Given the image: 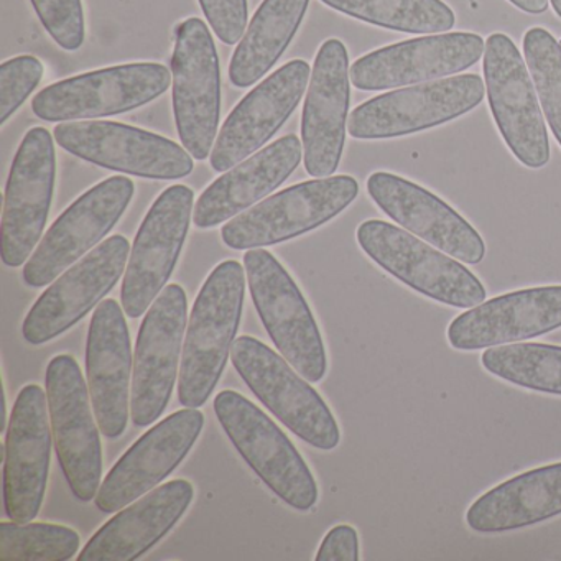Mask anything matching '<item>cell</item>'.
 <instances>
[{"label": "cell", "mask_w": 561, "mask_h": 561, "mask_svg": "<svg viewBox=\"0 0 561 561\" xmlns=\"http://www.w3.org/2000/svg\"><path fill=\"white\" fill-rule=\"evenodd\" d=\"M244 268L238 261L221 262L196 297L180 364L179 397L183 407L202 409L221 380L241 324Z\"/></svg>", "instance_id": "1"}, {"label": "cell", "mask_w": 561, "mask_h": 561, "mask_svg": "<svg viewBox=\"0 0 561 561\" xmlns=\"http://www.w3.org/2000/svg\"><path fill=\"white\" fill-rule=\"evenodd\" d=\"M231 360L251 392L294 435L321 451L340 445V426L330 407L282 354L255 337L239 336Z\"/></svg>", "instance_id": "2"}, {"label": "cell", "mask_w": 561, "mask_h": 561, "mask_svg": "<svg viewBox=\"0 0 561 561\" xmlns=\"http://www.w3.org/2000/svg\"><path fill=\"white\" fill-rule=\"evenodd\" d=\"M215 412L239 455L274 494L297 511L317 505L318 485L310 468L271 416L234 390L216 396Z\"/></svg>", "instance_id": "3"}, {"label": "cell", "mask_w": 561, "mask_h": 561, "mask_svg": "<svg viewBox=\"0 0 561 561\" xmlns=\"http://www.w3.org/2000/svg\"><path fill=\"white\" fill-rule=\"evenodd\" d=\"M356 238L367 257L430 300L462 310L485 301L484 285L468 267L403 228L369 219Z\"/></svg>", "instance_id": "4"}, {"label": "cell", "mask_w": 561, "mask_h": 561, "mask_svg": "<svg viewBox=\"0 0 561 561\" xmlns=\"http://www.w3.org/2000/svg\"><path fill=\"white\" fill-rule=\"evenodd\" d=\"M255 310L278 353L308 382H321L328 359L317 320L284 265L264 249L244 254Z\"/></svg>", "instance_id": "5"}, {"label": "cell", "mask_w": 561, "mask_h": 561, "mask_svg": "<svg viewBox=\"0 0 561 561\" xmlns=\"http://www.w3.org/2000/svg\"><path fill=\"white\" fill-rule=\"evenodd\" d=\"M357 195L359 183L350 175L298 183L232 218L221 229L222 241L234 251L290 241L336 218Z\"/></svg>", "instance_id": "6"}, {"label": "cell", "mask_w": 561, "mask_h": 561, "mask_svg": "<svg viewBox=\"0 0 561 561\" xmlns=\"http://www.w3.org/2000/svg\"><path fill=\"white\" fill-rule=\"evenodd\" d=\"M176 130L193 159H208L221 117V70L208 25L190 18L176 27L172 57Z\"/></svg>", "instance_id": "7"}, {"label": "cell", "mask_w": 561, "mask_h": 561, "mask_svg": "<svg viewBox=\"0 0 561 561\" xmlns=\"http://www.w3.org/2000/svg\"><path fill=\"white\" fill-rule=\"evenodd\" d=\"M479 75H459L380 94L357 106L347 133L357 140L393 139L442 126L471 113L484 100Z\"/></svg>", "instance_id": "8"}, {"label": "cell", "mask_w": 561, "mask_h": 561, "mask_svg": "<svg viewBox=\"0 0 561 561\" xmlns=\"http://www.w3.org/2000/svg\"><path fill=\"white\" fill-rule=\"evenodd\" d=\"M484 84L489 110L512 156L528 169L550 162V140L534 80L517 45L505 34L485 41Z\"/></svg>", "instance_id": "9"}, {"label": "cell", "mask_w": 561, "mask_h": 561, "mask_svg": "<svg viewBox=\"0 0 561 561\" xmlns=\"http://www.w3.org/2000/svg\"><path fill=\"white\" fill-rule=\"evenodd\" d=\"M170 83L172 75L163 65H119L45 88L32 101V110L47 123L117 116L152 103L169 90Z\"/></svg>", "instance_id": "10"}, {"label": "cell", "mask_w": 561, "mask_h": 561, "mask_svg": "<svg viewBox=\"0 0 561 561\" xmlns=\"http://www.w3.org/2000/svg\"><path fill=\"white\" fill-rule=\"evenodd\" d=\"M45 382L55 448L65 478L78 501H93L103 478V446L80 364L71 354H58L48 363Z\"/></svg>", "instance_id": "11"}, {"label": "cell", "mask_w": 561, "mask_h": 561, "mask_svg": "<svg viewBox=\"0 0 561 561\" xmlns=\"http://www.w3.org/2000/svg\"><path fill=\"white\" fill-rule=\"evenodd\" d=\"M188 320V300L180 285H167L147 310L134 354L130 416L134 425L149 426L172 399Z\"/></svg>", "instance_id": "12"}, {"label": "cell", "mask_w": 561, "mask_h": 561, "mask_svg": "<svg viewBox=\"0 0 561 561\" xmlns=\"http://www.w3.org/2000/svg\"><path fill=\"white\" fill-rule=\"evenodd\" d=\"M54 137L71 156L126 175L179 180L193 172L188 150L165 137L126 124L61 123L55 127Z\"/></svg>", "instance_id": "13"}, {"label": "cell", "mask_w": 561, "mask_h": 561, "mask_svg": "<svg viewBox=\"0 0 561 561\" xmlns=\"http://www.w3.org/2000/svg\"><path fill=\"white\" fill-rule=\"evenodd\" d=\"M134 192L133 180L111 176L81 195L48 229L28 259L24 267L25 284L32 288L54 284L113 231L133 202Z\"/></svg>", "instance_id": "14"}, {"label": "cell", "mask_w": 561, "mask_h": 561, "mask_svg": "<svg viewBox=\"0 0 561 561\" xmlns=\"http://www.w3.org/2000/svg\"><path fill=\"white\" fill-rule=\"evenodd\" d=\"M195 193L185 185L167 188L140 225L121 288L127 317L140 318L175 271L188 236Z\"/></svg>", "instance_id": "15"}, {"label": "cell", "mask_w": 561, "mask_h": 561, "mask_svg": "<svg viewBox=\"0 0 561 561\" xmlns=\"http://www.w3.org/2000/svg\"><path fill=\"white\" fill-rule=\"evenodd\" d=\"M130 244L113 236L60 275L28 311L22 324L32 346L50 343L83 320L116 287L126 271Z\"/></svg>", "instance_id": "16"}, {"label": "cell", "mask_w": 561, "mask_h": 561, "mask_svg": "<svg viewBox=\"0 0 561 561\" xmlns=\"http://www.w3.org/2000/svg\"><path fill=\"white\" fill-rule=\"evenodd\" d=\"M57 176L54 137L44 127L22 140L5 186L2 213V262L21 267L41 242L50 215Z\"/></svg>", "instance_id": "17"}, {"label": "cell", "mask_w": 561, "mask_h": 561, "mask_svg": "<svg viewBox=\"0 0 561 561\" xmlns=\"http://www.w3.org/2000/svg\"><path fill=\"white\" fill-rule=\"evenodd\" d=\"M485 42L471 32H446L379 48L354 61L351 83L360 91H386L455 77L474 67Z\"/></svg>", "instance_id": "18"}, {"label": "cell", "mask_w": 561, "mask_h": 561, "mask_svg": "<svg viewBox=\"0 0 561 561\" xmlns=\"http://www.w3.org/2000/svg\"><path fill=\"white\" fill-rule=\"evenodd\" d=\"M48 396L37 383L15 400L5 435L4 507L9 518L28 524L44 504L51 461Z\"/></svg>", "instance_id": "19"}, {"label": "cell", "mask_w": 561, "mask_h": 561, "mask_svg": "<svg viewBox=\"0 0 561 561\" xmlns=\"http://www.w3.org/2000/svg\"><path fill=\"white\" fill-rule=\"evenodd\" d=\"M205 426L198 409L185 407L140 436L101 484L96 507L114 514L156 489L192 451Z\"/></svg>", "instance_id": "20"}, {"label": "cell", "mask_w": 561, "mask_h": 561, "mask_svg": "<svg viewBox=\"0 0 561 561\" xmlns=\"http://www.w3.org/2000/svg\"><path fill=\"white\" fill-rule=\"evenodd\" d=\"M350 55L343 42L330 38L314 58L301 116L304 162L308 175H334L346 142L351 101Z\"/></svg>", "instance_id": "21"}, {"label": "cell", "mask_w": 561, "mask_h": 561, "mask_svg": "<svg viewBox=\"0 0 561 561\" xmlns=\"http://www.w3.org/2000/svg\"><path fill=\"white\" fill-rule=\"evenodd\" d=\"M310 65L288 61L265 78L234 107L213 147L211 167L226 173L261 150L287 123L304 98Z\"/></svg>", "instance_id": "22"}, {"label": "cell", "mask_w": 561, "mask_h": 561, "mask_svg": "<svg viewBox=\"0 0 561 561\" xmlns=\"http://www.w3.org/2000/svg\"><path fill=\"white\" fill-rule=\"evenodd\" d=\"M367 193L393 222L433 248L462 264L484 261L481 234L448 203L423 186L393 173L376 172L367 180Z\"/></svg>", "instance_id": "23"}, {"label": "cell", "mask_w": 561, "mask_h": 561, "mask_svg": "<svg viewBox=\"0 0 561 561\" xmlns=\"http://www.w3.org/2000/svg\"><path fill=\"white\" fill-rule=\"evenodd\" d=\"M561 328V285L525 288L482 301L456 317L446 336L456 351L520 343Z\"/></svg>", "instance_id": "24"}, {"label": "cell", "mask_w": 561, "mask_h": 561, "mask_svg": "<svg viewBox=\"0 0 561 561\" xmlns=\"http://www.w3.org/2000/svg\"><path fill=\"white\" fill-rule=\"evenodd\" d=\"M123 310L113 298L101 301L88 333V389L101 433L110 439L124 435L130 416L133 350Z\"/></svg>", "instance_id": "25"}, {"label": "cell", "mask_w": 561, "mask_h": 561, "mask_svg": "<svg viewBox=\"0 0 561 561\" xmlns=\"http://www.w3.org/2000/svg\"><path fill=\"white\" fill-rule=\"evenodd\" d=\"M195 497L185 479H173L114 515L81 550L80 561H133L172 531Z\"/></svg>", "instance_id": "26"}, {"label": "cell", "mask_w": 561, "mask_h": 561, "mask_svg": "<svg viewBox=\"0 0 561 561\" xmlns=\"http://www.w3.org/2000/svg\"><path fill=\"white\" fill-rule=\"evenodd\" d=\"M301 156L300 139L290 134L228 170L199 196L193 211L196 228H216L271 195L297 170Z\"/></svg>", "instance_id": "27"}, {"label": "cell", "mask_w": 561, "mask_h": 561, "mask_svg": "<svg viewBox=\"0 0 561 561\" xmlns=\"http://www.w3.org/2000/svg\"><path fill=\"white\" fill-rule=\"evenodd\" d=\"M561 515V462L522 472L472 502L466 524L478 534L534 527Z\"/></svg>", "instance_id": "28"}, {"label": "cell", "mask_w": 561, "mask_h": 561, "mask_svg": "<svg viewBox=\"0 0 561 561\" xmlns=\"http://www.w3.org/2000/svg\"><path fill=\"white\" fill-rule=\"evenodd\" d=\"M310 0H264L229 64L236 88L259 83L280 60L307 15Z\"/></svg>", "instance_id": "29"}, {"label": "cell", "mask_w": 561, "mask_h": 561, "mask_svg": "<svg viewBox=\"0 0 561 561\" xmlns=\"http://www.w3.org/2000/svg\"><path fill=\"white\" fill-rule=\"evenodd\" d=\"M347 18L413 35L446 34L456 15L443 0H320Z\"/></svg>", "instance_id": "30"}, {"label": "cell", "mask_w": 561, "mask_h": 561, "mask_svg": "<svg viewBox=\"0 0 561 561\" xmlns=\"http://www.w3.org/2000/svg\"><path fill=\"white\" fill-rule=\"evenodd\" d=\"M481 364L491 376L534 392L561 396V346L512 343L488 347Z\"/></svg>", "instance_id": "31"}, {"label": "cell", "mask_w": 561, "mask_h": 561, "mask_svg": "<svg viewBox=\"0 0 561 561\" xmlns=\"http://www.w3.org/2000/svg\"><path fill=\"white\" fill-rule=\"evenodd\" d=\"M80 550V535L57 524L0 522V561H67Z\"/></svg>", "instance_id": "32"}, {"label": "cell", "mask_w": 561, "mask_h": 561, "mask_svg": "<svg viewBox=\"0 0 561 561\" xmlns=\"http://www.w3.org/2000/svg\"><path fill=\"white\" fill-rule=\"evenodd\" d=\"M524 58L548 126L561 147V45L541 27L524 35Z\"/></svg>", "instance_id": "33"}, {"label": "cell", "mask_w": 561, "mask_h": 561, "mask_svg": "<svg viewBox=\"0 0 561 561\" xmlns=\"http://www.w3.org/2000/svg\"><path fill=\"white\" fill-rule=\"evenodd\" d=\"M44 65L32 55H21L0 65V124L4 126L44 78Z\"/></svg>", "instance_id": "34"}, {"label": "cell", "mask_w": 561, "mask_h": 561, "mask_svg": "<svg viewBox=\"0 0 561 561\" xmlns=\"http://www.w3.org/2000/svg\"><path fill=\"white\" fill-rule=\"evenodd\" d=\"M47 34L58 47L77 51L87 37L81 0H31Z\"/></svg>", "instance_id": "35"}, {"label": "cell", "mask_w": 561, "mask_h": 561, "mask_svg": "<svg viewBox=\"0 0 561 561\" xmlns=\"http://www.w3.org/2000/svg\"><path fill=\"white\" fill-rule=\"evenodd\" d=\"M206 21L216 37L226 45H236L244 37L249 21L248 0H198Z\"/></svg>", "instance_id": "36"}, {"label": "cell", "mask_w": 561, "mask_h": 561, "mask_svg": "<svg viewBox=\"0 0 561 561\" xmlns=\"http://www.w3.org/2000/svg\"><path fill=\"white\" fill-rule=\"evenodd\" d=\"M359 535L351 525H336L321 541L317 561H359Z\"/></svg>", "instance_id": "37"}, {"label": "cell", "mask_w": 561, "mask_h": 561, "mask_svg": "<svg viewBox=\"0 0 561 561\" xmlns=\"http://www.w3.org/2000/svg\"><path fill=\"white\" fill-rule=\"evenodd\" d=\"M514 8L525 14L540 15L547 12L550 0H508Z\"/></svg>", "instance_id": "38"}, {"label": "cell", "mask_w": 561, "mask_h": 561, "mask_svg": "<svg viewBox=\"0 0 561 561\" xmlns=\"http://www.w3.org/2000/svg\"><path fill=\"white\" fill-rule=\"evenodd\" d=\"M551 8H553L554 14L561 19V0H550Z\"/></svg>", "instance_id": "39"}, {"label": "cell", "mask_w": 561, "mask_h": 561, "mask_svg": "<svg viewBox=\"0 0 561 561\" xmlns=\"http://www.w3.org/2000/svg\"><path fill=\"white\" fill-rule=\"evenodd\" d=\"M560 45H561V42H560Z\"/></svg>", "instance_id": "40"}]
</instances>
